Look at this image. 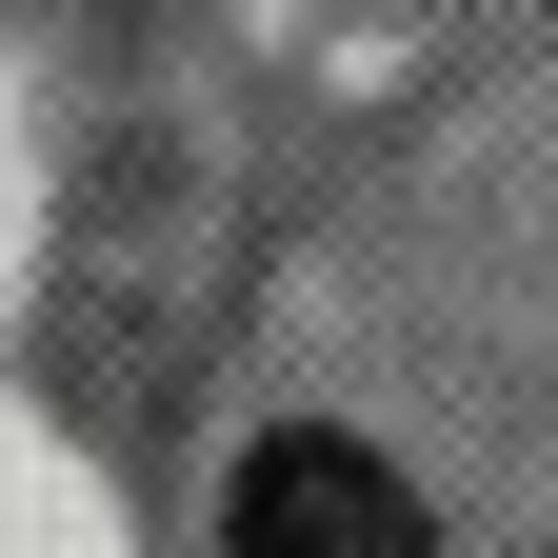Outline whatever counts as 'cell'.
<instances>
[{
    "instance_id": "cell-1",
    "label": "cell",
    "mask_w": 558,
    "mask_h": 558,
    "mask_svg": "<svg viewBox=\"0 0 558 558\" xmlns=\"http://www.w3.org/2000/svg\"><path fill=\"white\" fill-rule=\"evenodd\" d=\"M220 558H439V519H418V478L379 439L279 418V439L240 459V499H220Z\"/></svg>"
}]
</instances>
